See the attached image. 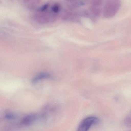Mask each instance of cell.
<instances>
[{
    "label": "cell",
    "instance_id": "10",
    "mask_svg": "<svg viewBox=\"0 0 131 131\" xmlns=\"http://www.w3.org/2000/svg\"><path fill=\"white\" fill-rule=\"evenodd\" d=\"M5 118L9 120H12L16 118V116L14 113L10 112L7 113L4 115Z\"/></svg>",
    "mask_w": 131,
    "mask_h": 131
},
{
    "label": "cell",
    "instance_id": "1",
    "mask_svg": "<svg viewBox=\"0 0 131 131\" xmlns=\"http://www.w3.org/2000/svg\"><path fill=\"white\" fill-rule=\"evenodd\" d=\"M120 6V0H107L103 8V17L107 19L113 17L117 13Z\"/></svg>",
    "mask_w": 131,
    "mask_h": 131
},
{
    "label": "cell",
    "instance_id": "4",
    "mask_svg": "<svg viewBox=\"0 0 131 131\" xmlns=\"http://www.w3.org/2000/svg\"><path fill=\"white\" fill-rule=\"evenodd\" d=\"M104 0H88L90 3V10L93 16L98 17L102 12V6Z\"/></svg>",
    "mask_w": 131,
    "mask_h": 131
},
{
    "label": "cell",
    "instance_id": "8",
    "mask_svg": "<svg viewBox=\"0 0 131 131\" xmlns=\"http://www.w3.org/2000/svg\"><path fill=\"white\" fill-rule=\"evenodd\" d=\"M123 123L125 126L128 128H131V112L125 118Z\"/></svg>",
    "mask_w": 131,
    "mask_h": 131
},
{
    "label": "cell",
    "instance_id": "5",
    "mask_svg": "<svg viewBox=\"0 0 131 131\" xmlns=\"http://www.w3.org/2000/svg\"><path fill=\"white\" fill-rule=\"evenodd\" d=\"M39 117L36 114H30L24 116L20 122L22 125L29 126L34 124L38 119Z\"/></svg>",
    "mask_w": 131,
    "mask_h": 131
},
{
    "label": "cell",
    "instance_id": "3",
    "mask_svg": "<svg viewBox=\"0 0 131 131\" xmlns=\"http://www.w3.org/2000/svg\"><path fill=\"white\" fill-rule=\"evenodd\" d=\"M99 122V119L95 116L87 117L80 123L78 127V131H88L92 126L98 124Z\"/></svg>",
    "mask_w": 131,
    "mask_h": 131
},
{
    "label": "cell",
    "instance_id": "2",
    "mask_svg": "<svg viewBox=\"0 0 131 131\" xmlns=\"http://www.w3.org/2000/svg\"><path fill=\"white\" fill-rule=\"evenodd\" d=\"M57 14L52 12L51 13L41 12L34 16V19L38 23L41 24H47L56 20Z\"/></svg>",
    "mask_w": 131,
    "mask_h": 131
},
{
    "label": "cell",
    "instance_id": "11",
    "mask_svg": "<svg viewBox=\"0 0 131 131\" xmlns=\"http://www.w3.org/2000/svg\"><path fill=\"white\" fill-rule=\"evenodd\" d=\"M49 7V4H46L42 6L39 9V11L40 12H44L48 9Z\"/></svg>",
    "mask_w": 131,
    "mask_h": 131
},
{
    "label": "cell",
    "instance_id": "12",
    "mask_svg": "<svg viewBox=\"0 0 131 131\" xmlns=\"http://www.w3.org/2000/svg\"><path fill=\"white\" fill-rule=\"evenodd\" d=\"M31 1H32V0H23V2L24 4H28Z\"/></svg>",
    "mask_w": 131,
    "mask_h": 131
},
{
    "label": "cell",
    "instance_id": "7",
    "mask_svg": "<svg viewBox=\"0 0 131 131\" xmlns=\"http://www.w3.org/2000/svg\"><path fill=\"white\" fill-rule=\"evenodd\" d=\"M50 78H52V76L49 73H40L34 77L32 80V82L33 83H36L42 80L50 79Z\"/></svg>",
    "mask_w": 131,
    "mask_h": 131
},
{
    "label": "cell",
    "instance_id": "6",
    "mask_svg": "<svg viewBox=\"0 0 131 131\" xmlns=\"http://www.w3.org/2000/svg\"><path fill=\"white\" fill-rule=\"evenodd\" d=\"M79 15L77 14L73 13H67L64 14L63 19L69 22H75L78 20Z\"/></svg>",
    "mask_w": 131,
    "mask_h": 131
},
{
    "label": "cell",
    "instance_id": "13",
    "mask_svg": "<svg viewBox=\"0 0 131 131\" xmlns=\"http://www.w3.org/2000/svg\"><path fill=\"white\" fill-rule=\"evenodd\" d=\"M66 1H68V2H73L77 1V0H66Z\"/></svg>",
    "mask_w": 131,
    "mask_h": 131
},
{
    "label": "cell",
    "instance_id": "9",
    "mask_svg": "<svg viewBox=\"0 0 131 131\" xmlns=\"http://www.w3.org/2000/svg\"><path fill=\"white\" fill-rule=\"evenodd\" d=\"M52 12L54 13L57 14L59 13L60 10V5L59 4H54L51 9Z\"/></svg>",
    "mask_w": 131,
    "mask_h": 131
}]
</instances>
